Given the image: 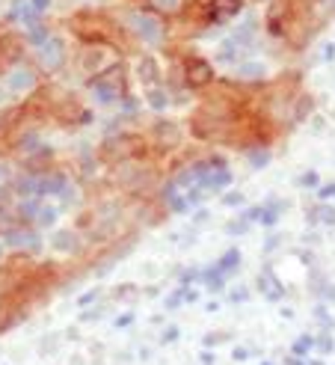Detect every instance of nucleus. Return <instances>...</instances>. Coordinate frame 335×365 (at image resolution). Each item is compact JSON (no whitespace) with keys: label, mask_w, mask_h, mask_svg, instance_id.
<instances>
[{"label":"nucleus","mask_w":335,"mask_h":365,"mask_svg":"<svg viewBox=\"0 0 335 365\" xmlns=\"http://www.w3.org/2000/svg\"><path fill=\"white\" fill-rule=\"evenodd\" d=\"M0 71H4V63H0Z\"/></svg>","instance_id":"nucleus-42"},{"label":"nucleus","mask_w":335,"mask_h":365,"mask_svg":"<svg viewBox=\"0 0 335 365\" xmlns=\"http://www.w3.org/2000/svg\"><path fill=\"white\" fill-rule=\"evenodd\" d=\"M9 98H12L9 86H6V83H0V104H4V101H9Z\"/></svg>","instance_id":"nucleus-33"},{"label":"nucleus","mask_w":335,"mask_h":365,"mask_svg":"<svg viewBox=\"0 0 335 365\" xmlns=\"http://www.w3.org/2000/svg\"><path fill=\"white\" fill-rule=\"evenodd\" d=\"M140 137H131V134H119V137H110V140H104V145H101V155L107 158V160H119V163H125L128 158H134L137 152H140Z\"/></svg>","instance_id":"nucleus-6"},{"label":"nucleus","mask_w":335,"mask_h":365,"mask_svg":"<svg viewBox=\"0 0 335 365\" xmlns=\"http://www.w3.org/2000/svg\"><path fill=\"white\" fill-rule=\"evenodd\" d=\"M116 324H119V327H128V324H131V315H122Z\"/></svg>","instance_id":"nucleus-39"},{"label":"nucleus","mask_w":335,"mask_h":365,"mask_svg":"<svg viewBox=\"0 0 335 365\" xmlns=\"http://www.w3.org/2000/svg\"><path fill=\"white\" fill-rule=\"evenodd\" d=\"M237 264H240V252H237V250H229V252L220 259L217 270L222 273V277H226V273H232V267H237Z\"/></svg>","instance_id":"nucleus-23"},{"label":"nucleus","mask_w":335,"mask_h":365,"mask_svg":"<svg viewBox=\"0 0 335 365\" xmlns=\"http://www.w3.org/2000/svg\"><path fill=\"white\" fill-rule=\"evenodd\" d=\"M222 202H226V205H244V196H240V193H229Z\"/></svg>","instance_id":"nucleus-32"},{"label":"nucleus","mask_w":335,"mask_h":365,"mask_svg":"<svg viewBox=\"0 0 335 365\" xmlns=\"http://www.w3.org/2000/svg\"><path fill=\"white\" fill-rule=\"evenodd\" d=\"M329 196H335V185H326V187H321V199H329Z\"/></svg>","instance_id":"nucleus-34"},{"label":"nucleus","mask_w":335,"mask_h":365,"mask_svg":"<svg viewBox=\"0 0 335 365\" xmlns=\"http://www.w3.org/2000/svg\"><path fill=\"white\" fill-rule=\"evenodd\" d=\"M30 6L39 12V15H45L48 12V6H51V0H30Z\"/></svg>","instance_id":"nucleus-31"},{"label":"nucleus","mask_w":335,"mask_h":365,"mask_svg":"<svg viewBox=\"0 0 335 365\" xmlns=\"http://www.w3.org/2000/svg\"><path fill=\"white\" fill-rule=\"evenodd\" d=\"M232 300H240V303H244V300H247V288H237L234 294H232Z\"/></svg>","instance_id":"nucleus-35"},{"label":"nucleus","mask_w":335,"mask_h":365,"mask_svg":"<svg viewBox=\"0 0 335 365\" xmlns=\"http://www.w3.org/2000/svg\"><path fill=\"white\" fill-rule=\"evenodd\" d=\"M6 86L12 96H24V93H33L36 86H39V68L36 66H15L6 78Z\"/></svg>","instance_id":"nucleus-8"},{"label":"nucleus","mask_w":335,"mask_h":365,"mask_svg":"<svg viewBox=\"0 0 335 365\" xmlns=\"http://www.w3.org/2000/svg\"><path fill=\"white\" fill-rule=\"evenodd\" d=\"M214 66L205 57H193L184 60V86L187 89H208L214 83Z\"/></svg>","instance_id":"nucleus-5"},{"label":"nucleus","mask_w":335,"mask_h":365,"mask_svg":"<svg viewBox=\"0 0 335 365\" xmlns=\"http://www.w3.org/2000/svg\"><path fill=\"white\" fill-rule=\"evenodd\" d=\"M279 211H282V202H273V205H267V208L258 211V220H262L264 226H273L276 217H279Z\"/></svg>","instance_id":"nucleus-24"},{"label":"nucleus","mask_w":335,"mask_h":365,"mask_svg":"<svg viewBox=\"0 0 335 365\" xmlns=\"http://www.w3.org/2000/svg\"><path fill=\"white\" fill-rule=\"evenodd\" d=\"M96 297H98V291H89V294H86V297H81V306H86L89 300H96Z\"/></svg>","instance_id":"nucleus-36"},{"label":"nucleus","mask_w":335,"mask_h":365,"mask_svg":"<svg viewBox=\"0 0 335 365\" xmlns=\"http://www.w3.org/2000/svg\"><path fill=\"white\" fill-rule=\"evenodd\" d=\"M152 9H158L163 15H175L181 9V0H152Z\"/></svg>","instance_id":"nucleus-25"},{"label":"nucleus","mask_w":335,"mask_h":365,"mask_svg":"<svg viewBox=\"0 0 335 365\" xmlns=\"http://www.w3.org/2000/svg\"><path fill=\"white\" fill-rule=\"evenodd\" d=\"M110 57V45H83L81 51V68H83V75L89 78H98L101 71H107L113 63H107Z\"/></svg>","instance_id":"nucleus-7"},{"label":"nucleus","mask_w":335,"mask_h":365,"mask_svg":"<svg viewBox=\"0 0 335 365\" xmlns=\"http://www.w3.org/2000/svg\"><path fill=\"white\" fill-rule=\"evenodd\" d=\"M332 12H335V0H332Z\"/></svg>","instance_id":"nucleus-41"},{"label":"nucleus","mask_w":335,"mask_h":365,"mask_svg":"<svg viewBox=\"0 0 335 365\" xmlns=\"http://www.w3.org/2000/svg\"><path fill=\"white\" fill-rule=\"evenodd\" d=\"M24 42H30V45H36V48H42V45H48V42H51V30H48V27H42V24L27 27Z\"/></svg>","instance_id":"nucleus-18"},{"label":"nucleus","mask_w":335,"mask_h":365,"mask_svg":"<svg viewBox=\"0 0 335 365\" xmlns=\"http://www.w3.org/2000/svg\"><path fill=\"white\" fill-rule=\"evenodd\" d=\"M68 63V51L60 36H51V42L36 51V68L45 71V75H57L60 68H66Z\"/></svg>","instance_id":"nucleus-4"},{"label":"nucleus","mask_w":335,"mask_h":365,"mask_svg":"<svg viewBox=\"0 0 335 365\" xmlns=\"http://www.w3.org/2000/svg\"><path fill=\"white\" fill-rule=\"evenodd\" d=\"M6 175H9V170H6V163H0V185L6 181Z\"/></svg>","instance_id":"nucleus-38"},{"label":"nucleus","mask_w":335,"mask_h":365,"mask_svg":"<svg viewBox=\"0 0 335 365\" xmlns=\"http://www.w3.org/2000/svg\"><path fill=\"white\" fill-rule=\"evenodd\" d=\"M89 93L96 96L98 104H113V101H122L125 98V66L122 63H113L107 71H101L98 78H89L86 81Z\"/></svg>","instance_id":"nucleus-2"},{"label":"nucleus","mask_w":335,"mask_h":365,"mask_svg":"<svg viewBox=\"0 0 335 365\" xmlns=\"http://www.w3.org/2000/svg\"><path fill=\"white\" fill-rule=\"evenodd\" d=\"M244 53H247L244 48L234 45V42L229 39V42H222V48H220V53H217V60H220V63H229V66L237 68L240 63H247V60H244Z\"/></svg>","instance_id":"nucleus-16"},{"label":"nucleus","mask_w":335,"mask_h":365,"mask_svg":"<svg viewBox=\"0 0 335 365\" xmlns=\"http://www.w3.org/2000/svg\"><path fill=\"white\" fill-rule=\"evenodd\" d=\"M125 27H128V33H134L140 42L152 45V48H160L166 42V24H163V18L155 15V12L137 9V12H131L125 18Z\"/></svg>","instance_id":"nucleus-3"},{"label":"nucleus","mask_w":335,"mask_h":365,"mask_svg":"<svg viewBox=\"0 0 335 365\" xmlns=\"http://www.w3.org/2000/svg\"><path fill=\"white\" fill-rule=\"evenodd\" d=\"M309 220H311V223H324V226H335V208L318 205V208L309 214Z\"/></svg>","instance_id":"nucleus-20"},{"label":"nucleus","mask_w":335,"mask_h":365,"mask_svg":"<svg viewBox=\"0 0 335 365\" xmlns=\"http://www.w3.org/2000/svg\"><path fill=\"white\" fill-rule=\"evenodd\" d=\"M232 42H234V45H240L244 51H249V48L255 45V18H252V15H249L247 21L240 24L234 33H232Z\"/></svg>","instance_id":"nucleus-15"},{"label":"nucleus","mask_w":335,"mask_h":365,"mask_svg":"<svg viewBox=\"0 0 335 365\" xmlns=\"http://www.w3.org/2000/svg\"><path fill=\"white\" fill-rule=\"evenodd\" d=\"M240 9H244V0H208V6H205V21L226 24L229 18L240 15Z\"/></svg>","instance_id":"nucleus-9"},{"label":"nucleus","mask_w":335,"mask_h":365,"mask_svg":"<svg viewBox=\"0 0 335 365\" xmlns=\"http://www.w3.org/2000/svg\"><path fill=\"white\" fill-rule=\"evenodd\" d=\"M137 78H140L143 86L155 89L158 81H160V63H158V57H148V53H145V57L137 63Z\"/></svg>","instance_id":"nucleus-12"},{"label":"nucleus","mask_w":335,"mask_h":365,"mask_svg":"<svg viewBox=\"0 0 335 365\" xmlns=\"http://www.w3.org/2000/svg\"><path fill=\"white\" fill-rule=\"evenodd\" d=\"M321 60H324V63H332V60H335V45H332V42H329V45H324Z\"/></svg>","instance_id":"nucleus-30"},{"label":"nucleus","mask_w":335,"mask_h":365,"mask_svg":"<svg viewBox=\"0 0 335 365\" xmlns=\"http://www.w3.org/2000/svg\"><path fill=\"white\" fill-rule=\"evenodd\" d=\"M145 101L152 104L155 110H163V107H170V93H166V89H160V86L145 89Z\"/></svg>","instance_id":"nucleus-19"},{"label":"nucleus","mask_w":335,"mask_h":365,"mask_svg":"<svg viewBox=\"0 0 335 365\" xmlns=\"http://www.w3.org/2000/svg\"><path fill=\"white\" fill-rule=\"evenodd\" d=\"M155 137H158V143L163 145V149H175V145L181 143V128L175 122H158Z\"/></svg>","instance_id":"nucleus-13"},{"label":"nucleus","mask_w":335,"mask_h":365,"mask_svg":"<svg viewBox=\"0 0 335 365\" xmlns=\"http://www.w3.org/2000/svg\"><path fill=\"white\" fill-rule=\"evenodd\" d=\"M68 185H71V181L63 173H39V199H45V196H63Z\"/></svg>","instance_id":"nucleus-10"},{"label":"nucleus","mask_w":335,"mask_h":365,"mask_svg":"<svg viewBox=\"0 0 335 365\" xmlns=\"http://www.w3.org/2000/svg\"><path fill=\"white\" fill-rule=\"evenodd\" d=\"M249 229V220H240V223H232L229 226V235H244Z\"/></svg>","instance_id":"nucleus-29"},{"label":"nucleus","mask_w":335,"mask_h":365,"mask_svg":"<svg viewBox=\"0 0 335 365\" xmlns=\"http://www.w3.org/2000/svg\"><path fill=\"white\" fill-rule=\"evenodd\" d=\"M68 24L83 45H116V33H122L113 18H107L101 9H81L78 15H71Z\"/></svg>","instance_id":"nucleus-1"},{"label":"nucleus","mask_w":335,"mask_h":365,"mask_svg":"<svg viewBox=\"0 0 335 365\" xmlns=\"http://www.w3.org/2000/svg\"><path fill=\"white\" fill-rule=\"evenodd\" d=\"M258 285H262V288H267V297H270V300L282 297V288L276 285V279H273V273H270V270H264L262 277H258Z\"/></svg>","instance_id":"nucleus-22"},{"label":"nucleus","mask_w":335,"mask_h":365,"mask_svg":"<svg viewBox=\"0 0 335 365\" xmlns=\"http://www.w3.org/2000/svg\"><path fill=\"white\" fill-rule=\"evenodd\" d=\"M4 250H6V241H4V238H0V259H4Z\"/></svg>","instance_id":"nucleus-40"},{"label":"nucleus","mask_w":335,"mask_h":365,"mask_svg":"<svg viewBox=\"0 0 335 365\" xmlns=\"http://www.w3.org/2000/svg\"><path fill=\"white\" fill-rule=\"evenodd\" d=\"M6 247H12V250H30V252H36L42 247V238L36 235L33 229H15V232H6Z\"/></svg>","instance_id":"nucleus-11"},{"label":"nucleus","mask_w":335,"mask_h":365,"mask_svg":"<svg viewBox=\"0 0 335 365\" xmlns=\"http://www.w3.org/2000/svg\"><path fill=\"white\" fill-rule=\"evenodd\" d=\"M178 336V330H175V327H170V333H163V341H172Z\"/></svg>","instance_id":"nucleus-37"},{"label":"nucleus","mask_w":335,"mask_h":365,"mask_svg":"<svg viewBox=\"0 0 335 365\" xmlns=\"http://www.w3.org/2000/svg\"><path fill=\"white\" fill-rule=\"evenodd\" d=\"M234 78H237L240 83H255V81H262V78H264V63H252V60L240 63V66L234 68Z\"/></svg>","instance_id":"nucleus-14"},{"label":"nucleus","mask_w":335,"mask_h":365,"mask_svg":"<svg viewBox=\"0 0 335 365\" xmlns=\"http://www.w3.org/2000/svg\"><path fill=\"white\" fill-rule=\"evenodd\" d=\"M311 344H314V341H311V339H309V336H303V339H300V341H297V348H294V351H297V354H300V356H306V354H303V351H309V348H311Z\"/></svg>","instance_id":"nucleus-28"},{"label":"nucleus","mask_w":335,"mask_h":365,"mask_svg":"<svg viewBox=\"0 0 335 365\" xmlns=\"http://www.w3.org/2000/svg\"><path fill=\"white\" fill-rule=\"evenodd\" d=\"M53 247L68 252V250H78V235H71V232H57L53 235Z\"/></svg>","instance_id":"nucleus-21"},{"label":"nucleus","mask_w":335,"mask_h":365,"mask_svg":"<svg viewBox=\"0 0 335 365\" xmlns=\"http://www.w3.org/2000/svg\"><path fill=\"white\" fill-rule=\"evenodd\" d=\"M249 163H252L255 170L267 167V163H270V152H267V149H252V152H249Z\"/></svg>","instance_id":"nucleus-26"},{"label":"nucleus","mask_w":335,"mask_h":365,"mask_svg":"<svg viewBox=\"0 0 335 365\" xmlns=\"http://www.w3.org/2000/svg\"><path fill=\"white\" fill-rule=\"evenodd\" d=\"M57 217H60V208H57V205L42 202V205H39V211H36V217H33V223L39 226V229H48V226L57 223Z\"/></svg>","instance_id":"nucleus-17"},{"label":"nucleus","mask_w":335,"mask_h":365,"mask_svg":"<svg viewBox=\"0 0 335 365\" xmlns=\"http://www.w3.org/2000/svg\"><path fill=\"white\" fill-rule=\"evenodd\" d=\"M300 185H303V187H318V173H306V175L300 178Z\"/></svg>","instance_id":"nucleus-27"}]
</instances>
